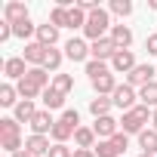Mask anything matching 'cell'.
Instances as JSON below:
<instances>
[{
    "mask_svg": "<svg viewBox=\"0 0 157 157\" xmlns=\"http://www.w3.org/2000/svg\"><path fill=\"white\" fill-rule=\"evenodd\" d=\"M25 80H28V83H34L37 90H49V86H52V83H49V74H46V68H31Z\"/></svg>",
    "mask_w": 157,
    "mask_h": 157,
    "instance_id": "44dd1931",
    "label": "cell"
},
{
    "mask_svg": "<svg viewBox=\"0 0 157 157\" xmlns=\"http://www.w3.org/2000/svg\"><path fill=\"white\" fill-rule=\"evenodd\" d=\"M145 49H148L151 56H157V34H148V40H145Z\"/></svg>",
    "mask_w": 157,
    "mask_h": 157,
    "instance_id": "f35d334b",
    "label": "cell"
},
{
    "mask_svg": "<svg viewBox=\"0 0 157 157\" xmlns=\"http://www.w3.org/2000/svg\"><path fill=\"white\" fill-rule=\"evenodd\" d=\"M108 37L114 40V46H117V49H129V43H132V31H129L126 25H114Z\"/></svg>",
    "mask_w": 157,
    "mask_h": 157,
    "instance_id": "2e32d148",
    "label": "cell"
},
{
    "mask_svg": "<svg viewBox=\"0 0 157 157\" xmlns=\"http://www.w3.org/2000/svg\"><path fill=\"white\" fill-rule=\"evenodd\" d=\"M28 126H31V136H49V132H52V126H56V120H52V114H49V111H37V114H34V120H31Z\"/></svg>",
    "mask_w": 157,
    "mask_h": 157,
    "instance_id": "8fae6325",
    "label": "cell"
},
{
    "mask_svg": "<svg viewBox=\"0 0 157 157\" xmlns=\"http://www.w3.org/2000/svg\"><path fill=\"white\" fill-rule=\"evenodd\" d=\"M136 99H139V93H136V90H132L129 83H123V86H117V90H114V96H111V102H114V105H117V108H120L123 114L136 108Z\"/></svg>",
    "mask_w": 157,
    "mask_h": 157,
    "instance_id": "5b68a950",
    "label": "cell"
},
{
    "mask_svg": "<svg viewBox=\"0 0 157 157\" xmlns=\"http://www.w3.org/2000/svg\"><path fill=\"white\" fill-rule=\"evenodd\" d=\"M65 56H68L71 62H90V43H86L83 37H71V40L65 43Z\"/></svg>",
    "mask_w": 157,
    "mask_h": 157,
    "instance_id": "52a82bcc",
    "label": "cell"
},
{
    "mask_svg": "<svg viewBox=\"0 0 157 157\" xmlns=\"http://www.w3.org/2000/svg\"><path fill=\"white\" fill-rule=\"evenodd\" d=\"M111 105H114V102H111L108 96H96V99L90 102V114H93L96 120H99V117H108V114H111Z\"/></svg>",
    "mask_w": 157,
    "mask_h": 157,
    "instance_id": "d6986e66",
    "label": "cell"
},
{
    "mask_svg": "<svg viewBox=\"0 0 157 157\" xmlns=\"http://www.w3.org/2000/svg\"><path fill=\"white\" fill-rule=\"evenodd\" d=\"M145 123H151V111L145 108V105H136L132 111H126L123 114V120H120V132H126V136H142L145 132Z\"/></svg>",
    "mask_w": 157,
    "mask_h": 157,
    "instance_id": "3957f363",
    "label": "cell"
},
{
    "mask_svg": "<svg viewBox=\"0 0 157 157\" xmlns=\"http://www.w3.org/2000/svg\"><path fill=\"white\" fill-rule=\"evenodd\" d=\"M34 114H37V108H34V102H28V99H22V102L16 105V120H19V123H31V120H34Z\"/></svg>",
    "mask_w": 157,
    "mask_h": 157,
    "instance_id": "cb8c5ba5",
    "label": "cell"
},
{
    "mask_svg": "<svg viewBox=\"0 0 157 157\" xmlns=\"http://www.w3.org/2000/svg\"><path fill=\"white\" fill-rule=\"evenodd\" d=\"M28 62L22 59V56H13V59H6L3 62V74L10 77V80H25V77H28Z\"/></svg>",
    "mask_w": 157,
    "mask_h": 157,
    "instance_id": "ba28073f",
    "label": "cell"
},
{
    "mask_svg": "<svg viewBox=\"0 0 157 157\" xmlns=\"http://www.w3.org/2000/svg\"><path fill=\"white\" fill-rule=\"evenodd\" d=\"M111 13L120 16V19H126L132 13V3H129V0H111Z\"/></svg>",
    "mask_w": 157,
    "mask_h": 157,
    "instance_id": "e575fe53",
    "label": "cell"
},
{
    "mask_svg": "<svg viewBox=\"0 0 157 157\" xmlns=\"http://www.w3.org/2000/svg\"><path fill=\"white\" fill-rule=\"evenodd\" d=\"M49 25H56V28H68V10H65V6H52V13H49Z\"/></svg>",
    "mask_w": 157,
    "mask_h": 157,
    "instance_id": "836d02e7",
    "label": "cell"
},
{
    "mask_svg": "<svg viewBox=\"0 0 157 157\" xmlns=\"http://www.w3.org/2000/svg\"><path fill=\"white\" fill-rule=\"evenodd\" d=\"M31 34H37V25H31V19H25V22L13 25V37H19V40H28Z\"/></svg>",
    "mask_w": 157,
    "mask_h": 157,
    "instance_id": "f1b7e54d",
    "label": "cell"
},
{
    "mask_svg": "<svg viewBox=\"0 0 157 157\" xmlns=\"http://www.w3.org/2000/svg\"><path fill=\"white\" fill-rule=\"evenodd\" d=\"M74 157H96L93 148H74Z\"/></svg>",
    "mask_w": 157,
    "mask_h": 157,
    "instance_id": "ab89813d",
    "label": "cell"
},
{
    "mask_svg": "<svg viewBox=\"0 0 157 157\" xmlns=\"http://www.w3.org/2000/svg\"><path fill=\"white\" fill-rule=\"evenodd\" d=\"M25 19H28V6H25V3H19V0H10V3L3 6V22L19 25V22H25Z\"/></svg>",
    "mask_w": 157,
    "mask_h": 157,
    "instance_id": "4fadbf2b",
    "label": "cell"
},
{
    "mask_svg": "<svg viewBox=\"0 0 157 157\" xmlns=\"http://www.w3.org/2000/svg\"><path fill=\"white\" fill-rule=\"evenodd\" d=\"M16 96H19V90H16L13 83H3V86H0V105H3V108H16V105H19Z\"/></svg>",
    "mask_w": 157,
    "mask_h": 157,
    "instance_id": "484cf974",
    "label": "cell"
},
{
    "mask_svg": "<svg viewBox=\"0 0 157 157\" xmlns=\"http://www.w3.org/2000/svg\"><path fill=\"white\" fill-rule=\"evenodd\" d=\"M37 43H43V46H56L59 43V28L56 25H37Z\"/></svg>",
    "mask_w": 157,
    "mask_h": 157,
    "instance_id": "e0dca14e",
    "label": "cell"
},
{
    "mask_svg": "<svg viewBox=\"0 0 157 157\" xmlns=\"http://www.w3.org/2000/svg\"><path fill=\"white\" fill-rule=\"evenodd\" d=\"M90 83H93L96 96H114V90H117L114 74H102V77H96V80H90Z\"/></svg>",
    "mask_w": 157,
    "mask_h": 157,
    "instance_id": "9a60e30c",
    "label": "cell"
},
{
    "mask_svg": "<svg viewBox=\"0 0 157 157\" xmlns=\"http://www.w3.org/2000/svg\"><path fill=\"white\" fill-rule=\"evenodd\" d=\"M111 28H114V25H111V16H108V10H102V6H99L96 13H90V16H86V28H83V37L96 43V40H102V37H105Z\"/></svg>",
    "mask_w": 157,
    "mask_h": 157,
    "instance_id": "7a4b0ae2",
    "label": "cell"
},
{
    "mask_svg": "<svg viewBox=\"0 0 157 157\" xmlns=\"http://www.w3.org/2000/svg\"><path fill=\"white\" fill-rule=\"evenodd\" d=\"M139 102H142V105H145V108H151V111H154V108H157V80H154V83H148V86H142V90H139Z\"/></svg>",
    "mask_w": 157,
    "mask_h": 157,
    "instance_id": "d4e9b609",
    "label": "cell"
},
{
    "mask_svg": "<svg viewBox=\"0 0 157 157\" xmlns=\"http://www.w3.org/2000/svg\"><path fill=\"white\" fill-rule=\"evenodd\" d=\"M16 90H19V96H22V99H28V102H34L37 96H43V90H37V86H34V83H28V80H19V83H16Z\"/></svg>",
    "mask_w": 157,
    "mask_h": 157,
    "instance_id": "f546056e",
    "label": "cell"
},
{
    "mask_svg": "<svg viewBox=\"0 0 157 157\" xmlns=\"http://www.w3.org/2000/svg\"><path fill=\"white\" fill-rule=\"evenodd\" d=\"M10 37H13V25L10 22H0V43H6Z\"/></svg>",
    "mask_w": 157,
    "mask_h": 157,
    "instance_id": "74e56055",
    "label": "cell"
},
{
    "mask_svg": "<svg viewBox=\"0 0 157 157\" xmlns=\"http://www.w3.org/2000/svg\"><path fill=\"white\" fill-rule=\"evenodd\" d=\"M22 136V126L16 117H3L0 120V139H19Z\"/></svg>",
    "mask_w": 157,
    "mask_h": 157,
    "instance_id": "7402d4cb",
    "label": "cell"
},
{
    "mask_svg": "<svg viewBox=\"0 0 157 157\" xmlns=\"http://www.w3.org/2000/svg\"><path fill=\"white\" fill-rule=\"evenodd\" d=\"M93 151H96V157H120V151H117V145H114L111 139H105V142H99V145H96Z\"/></svg>",
    "mask_w": 157,
    "mask_h": 157,
    "instance_id": "1f68e13d",
    "label": "cell"
},
{
    "mask_svg": "<svg viewBox=\"0 0 157 157\" xmlns=\"http://www.w3.org/2000/svg\"><path fill=\"white\" fill-rule=\"evenodd\" d=\"M62 59H65V56H62L56 46H49V49H46V59H43V68H46V71H59Z\"/></svg>",
    "mask_w": 157,
    "mask_h": 157,
    "instance_id": "4dcf8cb0",
    "label": "cell"
},
{
    "mask_svg": "<svg viewBox=\"0 0 157 157\" xmlns=\"http://www.w3.org/2000/svg\"><path fill=\"white\" fill-rule=\"evenodd\" d=\"M90 56L96 59V62H111L114 56H117V46H114V40L111 37H102V40H96V43H90Z\"/></svg>",
    "mask_w": 157,
    "mask_h": 157,
    "instance_id": "277c9868",
    "label": "cell"
},
{
    "mask_svg": "<svg viewBox=\"0 0 157 157\" xmlns=\"http://www.w3.org/2000/svg\"><path fill=\"white\" fill-rule=\"evenodd\" d=\"M86 74H90V80H96V77H102V74H111V68H108L105 62L90 59V62H86Z\"/></svg>",
    "mask_w": 157,
    "mask_h": 157,
    "instance_id": "d6a6232c",
    "label": "cell"
},
{
    "mask_svg": "<svg viewBox=\"0 0 157 157\" xmlns=\"http://www.w3.org/2000/svg\"><path fill=\"white\" fill-rule=\"evenodd\" d=\"M49 136H28L25 139V151L31 154V157H43V154H49Z\"/></svg>",
    "mask_w": 157,
    "mask_h": 157,
    "instance_id": "5bb4252c",
    "label": "cell"
},
{
    "mask_svg": "<svg viewBox=\"0 0 157 157\" xmlns=\"http://www.w3.org/2000/svg\"><path fill=\"white\" fill-rule=\"evenodd\" d=\"M139 157H154V154H139Z\"/></svg>",
    "mask_w": 157,
    "mask_h": 157,
    "instance_id": "ee69618b",
    "label": "cell"
},
{
    "mask_svg": "<svg viewBox=\"0 0 157 157\" xmlns=\"http://www.w3.org/2000/svg\"><path fill=\"white\" fill-rule=\"evenodd\" d=\"M46 157H74V151H71V148H68V145H52V148H49V154H46Z\"/></svg>",
    "mask_w": 157,
    "mask_h": 157,
    "instance_id": "d590c367",
    "label": "cell"
},
{
    "mask_svg": "<svg viewBox=\"0 0 157 157\" xmlns=\"http://www.w3.org/2000/svg\"><path fill=\"white\" fill-rule=\"evenodd\" d=\"M77 129H80V114H77L74 108H65V111H62V117L56 120V126H52V132H49V136H52V142H56V145H65Z\"/></svg>",
    "mask_w": 157,
    "mask_h": 157,
    "instance_id": "6da1fadb",
    "label": "cell"
},
{
    "mask_svg": "<svg viewBox=\"0 0 157 157\" xmlns=\"http://www.w3.org/2000/svg\"><path fill=\"white\" fill-rule=\"evenodd\" d=\"M139 148H142V154H154L157 157V129H145L139 136Z\"/></svg>",
    "mask_w": 157,
    "mask_h": 157,
    "instance_id": "ffe728a7",
    "label": "cell"
},
{
    "mask_svg": "<svg viewBox=\"0 0 157 157\" xmlns=\"http://www.w3.org/2000/svg\"><path fill=\"white\" fill-rule=\"evenodd\" d=\"M111 142H114V145H117V151H120V154H123V151H126V148H129V139H126V132H117V136H114V139H111Z\"/></svg>",
    "mask_w": 157,
    "mask_h": 157,
    "instance_id": "8d00e7d4",
    "label": "cell"
},
{
    "mask_svg": "<svg viewBox=\"0 0 157 157\" xmlns=\"http://www.w3.org/2000/svg\"><path fill=\"white\" fill-rule=\"evenodd\" d=\"M46 49L49 46H43V43H25V52H22V59L31 65V68H43V59H46Z\"/></svg>",
    "mask_w": 157,
    "mask_h": 157,
    "instance_id": "30bf717a",
    "label": "cell"
},
{
    "mask_svg": "<svg viewBox=\"0 0 157 157\" xmlns=\"http://www.w3.org/2000/svg\"><path fill=\"white\" fill-rule=\"evenodd\" d=\"M151 129H157V108L151 111Z\"/></svg>",
    "mask_w": 157,
    "mask_h": 157,
    "instance_id": "60d3db41",
    "label": "cell"
},
{
    "mask_svg": "<svg viewBox=\"0 0 157 157\" xmlns=\"http://www.w3.org/2000/svg\"><path fill=\"white\" fill-rule=\"evenodd\" d=\"M126 83H129L132 90H136V86L142 90V86L154 83V68H151V65H136V68L126 74Z\"/></svg>",
    "mask_w": 157,
    "mask_h": 157,
    "instance_id": "8992f818",
    "label": "cell"
},
{
    "mask_svg": "<svg viewBox=\"0 0 157 157\" xmlns=\"http://www.w3.org/2000/svg\"><path fill=\"white\" fill-rule=\"evenodd\" d=\"M52 90H59L62 96H68V93L74 90V77H71V74H56V77H52Z\"/></svg>",
    "mask_w": 157,
    "mask_h": 157,
    "instance_id": "83f0119b",
    "label": "cell"
},
{
    "mask_svg": "<svg viewBox=\"0 0 157 157\" xmlns=\"http://www.w3.org/2000/svg\"><path fill=\"white\" fill-rule=\"evenodd\" d=\"M65 99H68V96H62V93L52 90V86L43 90V105H46V111H59V108L65 105Z\"/></svg>",
    "mask_w": 157,
    "mask_h": 157,
    "instance_id": "603a6c76",
    "label": "cell"
},
{
    "mask_svg": "<svg viewBox=\"0 0 157 157\" xmlns=\"http://www.w3.org/2000/svg\"><path fill=\"white\" fill-rule=\"evenodd\" d=\"M148 6H151V10H154V13H157V0H148Z\"/></svg>",
    "mask_w": 157,
    "mask_h": 157,
    "instance_id": "7bdbcfd3",
    "label": "cell"
},
{
    "mask_svg": "<svg viewBox=\"0 0 157 157\" xmlns=\"http://www.w3.org/2000/svg\"><path fill=\"white\" fill-rule=\"evenodd\" d=\"M93 129H96L99 142H105V139H114V136L120 132V120H114V117L108 114V117H99V120L93 123Z\"/></svg>",
    "mask_w": 157,
    "mask_h": 157,
    "instance_id": "9c48e42d",
    "label": "cell"
},
{
    "mask_svg": "<svg viewBox=\"0 0 157 157\" xmlns=\"http://www.w3.org/2000/svg\"><path fill=\"white\" fill-rule=\"evenodd\" d=\"M68 28L74 31V28H86V13L80 10V6H71L68 10Z\"/></svg>",
    "mask_w": 157,
    "mask_h": 157,
    "instance_id": "4316f807",
    "label": "cell"
},
{
    "mask_svg": "<svg viewBox=\"0 0 157 157\" xmlns=\"http://www.w3.org/2000/svg\"><path fill=\"white\" fill-rule=\"evenodd\" d=\"M136 68V56H132V49H117V56L111 59V71H117V74H129Z\"/></svg>",
    "mask_w": 157,
    "mask_h": 157,
    "instance_id": "7c38bea8",
    "label": "cell"
},
{
    "mask_svg": "<svg viewBox=\"0 0 157 157\" xmlns=\"http://www.w3.org/2000/svg\"><path fill=\"white\" fill-rule=\"evenodd\" d=\"M10 157H31V154H28V151L22 148V151H16V154H10Z\"/></svg>",
    "mask_w": 157,
    "mask_h": 157,
    "instance_id": "b9f144b4",
    "label": "cell"
},
{
    "mask_svg": "<svg viewBox=\"0 0 157 157\" xmlns=\"http://www.w3.org/2000/svg\"><path fill=\"white\" fill-rule=\"evenodd\" d=\"M96 139H99V136H96V129H93V126H80V129L74 132V142H77V148H96V145H99Z\"/></svg>",
    "mask_w": 157,
    "mask_h": 157,
    "instance_id": "ac0fdd59",
    "label": "cell"
}]
</instances>
